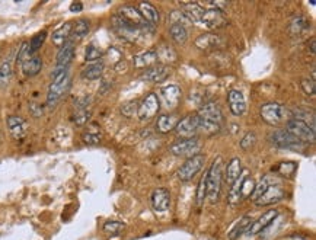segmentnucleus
Here are the masks:
<instances>
[{"label": "nucleus", "instance_id": "1", "mask_svg": "<svg viewBox=\"0 0 316 240\" xmlns=\"http://www.w3.org/2000/svg\"><path fill=\"white\" fill-rule=\"evenodd\" d=\"M286 198V191L281 182L277 179V175H265L255 183L252 199L258 207H267L280 202Z\"/></svg>", "mask_w": 316, "mask_h": 240}, {"label": "nucleus", "instance_id": "2", "mask_svg": "<svg viewBox=\"0 0 316 240\" xmlns=\"http://www.w3.org/2000/svg\"><path fill=\"white\" fill-rule=\"evenodd\" d=\"M223 183V159L222 156H217L210 169L207 170V198L211 204H216L219 201L220 191Z\"/></svg>", "mask_w": 316, "mask_h": 240}, {"label": "nucleus", "instance_id": "3", "mask_svg": "<svg viewBox=\"0 0 316 240\" xmlns=\"http://www.w3.org/2000/svg\"><path fill=\"white\" fill-rule=\"evenodd\" d=\"M72 85V77L69 70H66L64 73L57 76L56 79H53L50 88H48V93H47V105L50 108H54L61 101V98L69 92Z\"/></svg>", "mask_w": 316, "mask_h": 240}, {"label": "nucleus", "instance_id": "4", "mask_svg": "<svg viewBox=\"0 0 316 240\" xmlns=\"http://www.w3.org/2000/svg\"><path fill=\"white\" fill-rule=\"evenodd\" d=\"M259 115H261L262 121H265L268 125H272V127H277L291 118V114L286 106L277 104V102L264 104L259 109Z\"/></svg>", "mask_w": 316, "mask_h": 240}, {"label": "nucleus", "instance_id": "5", "mask_svg": "<svg viewBox=\"0 0 316 240\" xmlns=\"http://www.w3.org/2000/svg\"><path fill=\"white\" fill-rule=\"evenodd\" d=\"M169 151L174 154V156H178V157H193V156H197V154H201V143L198 141V138H181L178 141H175L171 147H169Z\"/></svg>", "mask_w": 316, "mask_h": 240}, {"label": "nucleus", "instance_id": "6", "mask_svg": "<svg viewBox=\"0 0 316 240\" xmlns=\"http://www.w3.org/2000/svg\"><path fill=\"white\" fill-rule=\"evenodd\" d=\"M271 144H274L278 149H286V150H299L304 146L300 140H297L294 135H291L287 130H275L270 134Z\"/></svg>", "mask_w": 316, "mask_h": 240}, {"label": "nucleus", "instance_id": "7", "mask_svg": "<svg viewBox=\"0 0 316 240\" xmlns=\"http://www.w3.org/2000/svg\"><path fill=\"white\" fill-rule=\"evenodd\" d=\"M204 162H206V157L203 154H197V156L187 159L185 163H182V166L177 172L178 179L182 180V182H188V180L194 179L197 173L203 169Z\"/></svg>", "mask_w": 316, "mask_h": 240}, {"label": "nucleus", "instance_id": "8", "mask_svg": "<svg viewBox=\"0 0 316 240\" xmlns=\"http://www.w3.org/2000/svg\"><path fill=\"white\" fill-rule=\"evenodd\" d=\"M286 130L291 135H294L297 140H300L301 143H304V144L315 143V130H312L303 121L296 120V118H290L286 122Z\"/></svg>", "mask_w": 316, "mask_h": 240}, {"label": "nucleus", "instance_id": "9", "mask_svg": "<svg viewBox=\"0 0 316 240\" xmlns=\"http://www.w3.org/2000/svg\"><path fill=\"white\" fill-rule=\"evenodd\" d=\"M161 109V102L156 93H149L143 98L140 105L137 108V117L140 121H150Z\"/></svg>", "mask_w": 316, "mask_h": 240}, {"label": "nucleus", "instance_id": "10", "mask_svg": "<svg viewBox=\"0 0 316 240\" xmlns=\"http://www.w3.org/2000/svg\"><path fill=\"white\" fill-rule=\"evenodd\" d=\"M278 214H280L278 210L265 211L262 215L258 217V220L251 223V225H249L248 230H246V234H248V236H256V234L262 233L268 225L272 224V221L278 217Z\"/></svg>", "mask_w": 316, "mask_h": 240}, {"label": "nucleus", "instance_id": "11", "mask_svg": "<svg viewBox=\"0 0 316 240\" xmlns=\"http://www.w3.org/2000/svg\"><path fill=\"white\" fill-rule=\"evenodd\" d=\"M157 98H159V102H162L166 109H175L180 105L182 90L177 85H169L161 90V95Z\"/></svg>", "mask_w": 316, "mask_h": 240}, {"label": "nucleus", "instance_id": "12", "mask_svg": "<svg viewBox=\"0 0 316 240\" xmlns=\"http://www.w3.org/2000/svg\"><path fill=\"white\" fill-rule=\"evenodd\" d=\"M174 131L181 138H196L197 134H198L196 115H188V117L178 121V124H177Z\"/></svg>", "mask_w": 316, "mask_h": 240}, {"label": "nucleus", "instance_id": "13", "mask_svg": "<svg viewBox=\"0 0 316 240\" xmlns=\"http://www.w3.org/2000/svg\"><path fill=\"white\" fill-rule=\"evenodd\" d=\"M204 27H207L209 30H219L227 25V18L223 12L216 11V9H206L204 15L201 18V22Z\"/></svg>", "mask_w": 316, "mask_h": 240}, {"label": "nucleus", "instance_id": "14", "mask_svg": "<svg viewBox=\"0 0 316 240\" xmlns=\"http://www.w3.org/2000/svg\"><path fill=\"white\" fill-rule=\"evenodd\" d=\"M151 208L156 212H166L171 207V194L166 188H156L150 195Z\"/></svg>", "mask_w": 316, "mask_h": 240}, {"label": "nucleus", "instance_id": "15", "mask_svg": "<svg viewBox=\"0 0 316 240\" xmlns=\"http://www.w3.org/2000/svg\"><path fill=\"white\" fill-rule=\"evenodd\" d=\"M227 105L233 115L241 117L246 111V101L241 90L230 89L227 92Z\"/></svg>", "mask_w": 316, "mask_h": 240}, {"label": "nucleus", "instance_id": "16", "mask_svg": "<svg viewBox=\"0 0 316 240\" xmlns=\"http://www.w3.org/2000/svg\"><path fill=\"white\" fill-rule=\"evenodd\" d=\"M201 120L209 121L213 124H222L223 121V112L220 109V106L217 105L216 102H207L200 108L198 114H197Z\"/></svg>", "mask_w": 316, "mask_h": 240}, {"label": "nucleus", "instance_id": "17", "mask_svg": "<svg viewBox=\"0 0 316 240\" xmlns=\"http://www.w3.org/2000/svg\"><path fill=\"white\" fill-rule=\"evenodd\" d=\"M6 125H8V130H9L11 135L15 140H22L25 135L28 134V122L24 120L22 117H19V115L8 117Z\"/></svg>", "mask_w": 316, "mask_h": 240}, {"label": "nucleus", "instance_id": "18", "mask_svg": "<svg viewBox=\"0 0 316 240\" xmlns=\"http://www.w3.org/2000/svg\"><path fill=\"white\" fill-rule=\"evenodd\" d=\"M73 57H75V41L69 40L66 44L59 48V53L56 56V67L69 69Z\"/></svg>", "mask_w": 316, "mask_h": 240}, {"label": "nucleus", "instance_id": "19", "mask_svg": "<svg viewBox=\"0 0 316 240\" xmlns=\"http://www.w3.org/2000/svg\"><path fill=\"white\" fill-rule=\"evenodd\" d=\"M169 75H171V67H168L165 64H157V66L149 67V69L141 75V80L150 82V83H161V82H164Z\"/></svg>", "mask_w": 316, "mask_h": 240}, {"label": "nucleus", "instance_id": "20", "mask_svg": "<svg viewBox=\"0 0 316 240\" xmlns=\"http://www.w3.org/2000/svg\"><path fill=\"white\" fill-rule=\"evenodd\" d=\"M180 8L181 14L185 16V19L188 22H194V24H200L201 18L206 12V9L198 3H181Z\"/></svg>", "mask_w": 316, "mask_h": 240}, {"label": "nucleus", "instance_id": "21", "mask_svg": "<svg viewBox=\"0 0 316 240\" xmlns=\"http://www.w3.org/2000/svg\"><path fill=\"white\" fill-rule=\"evenodd\" d=\"M242 172H243V169H242V162L239 157H233V159H230V162L227 163L226 166V170H225V175H223V178H225L226 183L229 185V188L236 182V180L239 179V176L242 175Z\"/></svg>", "mask_w": 316, "mask_h": 240}, {"label": "nucleus", "instance_id": "22", "mask_svg": "<svg viewBox=\"0 0 316 240\" xmlns=\"http://www.w3.org/2000/svg\"><path fill=\"white\" fill-rule=\"evenodd\" d=\"M88 98H80L75 102V114H73V121L76 125H85L90 118V112L88 109Z\"/></svg>", "mask_w": 316, "mask_h": 240}, {"label": "nucleus", "instance_id": "23", "mask_svg": "<svg viewBox=\"0 0 316 240\" xmlns=\"http://www.w3.org/2000/svg\"><path fill=\"white\" fill-rule=\"evenodd\" d=\"M141 18L149 22L150 25H159V21H161V16H159V11L151 5V3H147V2H143V3H138V9Z\"/></svg>", "mask_w": 316, "mask_h": 240}, {"label": "nucleus", "instance_id": "24", "mask_svg": "<svg viewBox=\"0 0 316 240\" xmlns=\"http://www.w3.org/2000/svg\"><path fill=\"white\" fill-rule=\"evenodd\" d=\"M21 66H22V73L24 75L27 76V77H34V76H37L41 72V69H43V60H41V57L38 54H32Z\"/></svg>", "mask_w": 316, "mask_h": 240}, {"label": "nucleus", "instance_id": "25", "mask_svg": "<svg viewBox=\"0 0 316 240\" xmlns=\"http://www.w3.org/2000/svg\"><path fill=\"white\" fill-rule=\"evenodd\" d=\"M72 31H73V24H72V22H66V24H63L60 28H57V30L53 32V35H51L53 44L60 48L61 45H64L67 41H69V40H70V37H72Z\"/></svg>", "mask_w": 316, "mask_h": 240}, {"label": "nucleus", "instance_id": "26", "mask_svg": "<svg viewBox=\"0 0 316 240\" xmlns=\"http://www.w3.org/2000/svg\"><path fill=\"white\" fill-rule=\"evenodd\" d=\"M178 115H175V114H171V115H161L159 118H157V122H156V130L161 133V134H168V133H171V131H174L175 130V127H177V124H178Z\"/></svg>", "mask_w": 316, "mask_h": 240}, {"label": "nucleus", "instance_id": "27", "mask_svg": "<svg viewBox=\"0 0 316 240\" xmlns=\"http://www.w3.org/2000/svg\"><path fill=\"white\" fill-rule=\"evenodd\" d=\"M222 38L216 34H203L196 40V45L201 50H210L222 45Z\"/></svg>", "mask_w": 316, "mask_h": 240}, {"label": "nucleus", "instance_id": "28", "mask_svg": "<svg viewBox=\"0 0 316 240\" xmlns=\"http://www.w3.org/2000/svg\"><path fill=\"white\" fill-rule=\"evenodd\" d=\"M104 63L102 61H95V63H89L86 67L82 69V77L86 80H96L101 76L104 75Z\"/></svg>", "mask_w": 316, "mask_h": 240}, {"label": "nucleus", "instance_id": "29", "mask_svg": "<svg viewBox=\"0 0 316 240\" xmlns=\"http://www.w3.org/2000/svg\"><path fill=\"white\" fill-rule=\"evenodd\" d=\"M254 220L251 215H243L241 220L236 224L232 227V230L229 231V240H238L243 233H246L248 227L251 225Z\"/></svg>", "mask_w": 316, "mask_h": 240}, {"label": "nucleus", "instance_id": "30", "mask_svg": "<svg viewBox=\"0 0 316 240\" xmlns=\"http://www.w3.org/2000/svg\"><path fill=\"white\" fill-rule=\"evenodd\" d=\"M14 76V66H12V60L6 59L0 64V89H6L12 80Z\"/></svg>", "mask_w": 316, "mask_h": 240}, {"label": "nucleus", "instance_id": "31", "mask_svg": "<svg viewBox=\"0 0 316 240\" xmlns=\"http://www.w3.org/2000/svg\"><path fill=\"white\" fill-rule=\"evenodd\" d=\"M157 59H159V54H157L156 51H146V53H141V54L135 56L134 66L137 69L150 67V66L157 63Z\"/></svg>", "mask_w": 316, "mask_h": 240}, {"label": "nucleus", "instance_id": "32", "mask_svg": "<svg viewBox=\"0 0 316 240\" xmlns=\"http://www.w3.org/2000/svg\"><path fill=\"white\" fill-rule=\"evenodd\" d=\"M169 34L177 44H185L188 40V31L185 28V25H181V24H172L169 27Z\"/></svg>", "mask_w": 316, "mask_h": 240}, {"label": "nucleus", "instance_id": "33", "mask_svg": "<svg viewBox=\"0 0 316 240\" xmlns=\"http://www.w3.org/2000/svg\"><path fill=\"white\" fill-rule=\"evenodd\" d=\"M90 30L89 19H79L76 24H73V31H72V38L75 40H83Z\"/></svg>", "mask_w": 316, "mask_h": 240}, {"label": "nucleus", "instance_id": "34", "mask_svg": "<svg viewBox=\"0 0 316 240\" xmlns=\"http://www.w3.org/2000/svg\"><path fill=\"white\" fill-rule=\"evenodd\" d=\"M291 112H293V114H291V118L303 121V122L307 124L312 130H315V114H313V112H309L307 109H303V108L293 109Z\"/></svg>", "mask_w": 316, "mask_h": 240}, {"label": "nucleus", "instance_id": "35", "mask_svg": "<svg viewBox=\"0 0 316 240\" xmlns=\"http://www.w3.org/2000/svg\"><path fill=\"white\" fill-rule=\"evenodd\" d=\"M207 198V172L203 175V178L200 179L198 188H197L196 204L197 207H201L204 204V199Z\"/></svg>", "mask_w": 316, "mask_h": 240}, {"label": "nucleus", "instance_id": "36", "mask_svg": "<svg viewBox=\"0 0 316 240\" xmlns=\"http://www.w3.org/2000/svg\"><path fill=\"white\" fill-rule=\"evenodd\" d=\"M47 35H48L47 31H41V32H38L37 35H34V37L31 38V41L28 43V44H30L31 54H35V53L43 47L44 41L47 40Z\"/></svg>", "mask_w": 316, "mask_h": 240}, {"label": "nucleus", "instance_id": "37", "mask_svg": "<svg viewBox=\"0 0 316 240\" xmlns=\"http://www.w3.org/2000/svg\"><path fill=\"white\" fill-rule=\"evenodd\" d=\"M307 21L303 18V16H297V18H294L293 21H291V24H290V32L293 34V35H299L301 34L304 30H307Z\"/></svg>", "mask_w": 316, "mask_h": 240}, {"label": "nucleus", "instance_id": "38", "mask_svg": "<svg viewBox=\"0 0 316 240\" xmlns=\"http://www.w3.org/2000/svg\"><path fill=\"white\" fill-rule=\"evenodd\" d=\"M102 57V51L96 47V45L90 44L85 50V60L88 63H95V61H101Z\"/></svg>", "mask_w": 316, "mask_h": 240}, {"label": "nucleus", "instance_id": "39", "mask_svg": "<svg viewBox=\"0 0 316 240\" xmlns=\"http://www.w3.org/2000/svg\"><path fill=\"white\" fill-rule=\"evenodd\" d=\"M296 167L297 166H296V163H293V162H283V163H280L277 167H274L272 170L275 173H278L280 176H291L294 173Z\"/></svg>", "mask_w": 316, "mask_h": 240}, {"label": "nucleus", "instance_id": "40", "mask_svg": "<svg viewBox=\"0 0 316 240\" xmlns=\"http://www.w3.org/2000/svg\"><path fill=\"white\" fill-rule=\"evenodd\" d=\"M124 228H125V224L121 223V221H115V220H109V221H106L104 224V231L108 233V234H112V236L120 234Z\"/></svg>", "mask_w": 316, "mask_h": 240}, {"label": "nucleus", "instance_id": "41", "mask_svg": "<svg viewBox=\"0 0 316 240\" xmlns=\"http://www.w3.org/2000/svg\"><path fill=\"white\" fill-rule=\"evenodd\" d=\"M32 54H31L30 51V44L28 43H24V44L19 47V51H18V56H16V61L19 63V64H22L24 61L27 60L28 57H31Z\"/></svg>", "mask_w": 316, "mask_h": 240}, {"label": "nucleus", "instance_id": "42", "mask_svg": "<svg viewBox=\"0 0 316 240\" xmlns=\"http://www.w3.org/2000/svg\"><path fill=\"white\" fill-rule=\"evenodd\" d=\"M82 140H83V143H86V144H98L99 141H101V134L98 133V131H86L85 134L82 135Z\"/></svg>", "mask_w": 316, "mask_h": 240}, {"label": "nucleus", "instance_id": "43", "mask_svg": "<svg viewBox=\"0 0 316 240\" xmlns=\"http://www.w3.org/2000/svg\"><path fill=\"white\" fill-rule=\"evenodd\" d=\"M256 141V135L255 133H248L245 134V137L241 140V147L242 150H249Z\"/></svg>", "mask_w": 316, "mask_h": 240}, {"label": "nucleus", "instance_id": "44", "mask_svg": "<svg viewBox=\"0 0 316 240\" xmlns=\"http://www.w3.org/2000/svg\"><path fill=\"white\" fill-rule=\"evenodd\" d=\"M301 88H303L306 95H309V96H313V95H315V82H313V80L303 79V80H301Z\"/></svg>", "mask_w": 316, "mask_h": 240}, {"label": "nucleus", "instance_id": "45", "mask_svg": "<svg viewBox=\"0 0 316 240\" xmlns=\"http://www.w3.org/2000/svg\"><path fill=\"white\" fill-rule=\"evenodd\" d=\"M137 102H127L124 105L121 106V112L125 115V117H133L135 112V108H137Z\"/></svg>", "mask_w": 316, "mask_h": 240}, {"label": "nucleus", "instance_id": "46", "mask_svg": "<svg viewBox=\"0 0 316 240\" xmlns=\"http://www.w3.org/2000/svg\"><path fill=\"white\" fill-rule=\"evenodd\" d=\"M30 112L32 117L38 118V117L43 115V106L40 104H30Z\"/></svg>", "mask_w": 316, "mask_h": 240}, {"label": "nucleus", "instance_id": "47", "mask_svg": "<svg viewBox=\"0 0 316 240\" xmlns=\"http://www.w3.org/2000/svg\"><path fill=\"white\" fill-rule=\"evenodd\" d=\"M82 9H83V5L82 3H79V2H75V3H72L70 5V12H82Z\"/></svg>", "mask_w": 316, "mask_h": 240}, {"label": "nucleus", "instance_id": "48", "mask_svg": "<svg viewBox=\"0 0 316 240\" xmlns=\"http://www.w3.org/2000/svg\"><path fill=\"white\" fill-rule=\"evenodd\" d=\"M281 240H306L303 236H299V234H291V236H287V237H283Z\"/></svg>", "mask_w": 316, "mask_h": 240}, {"label": "nucleus", "instance_id": "49", "mask_svg": "<svg viewBox=\"0 0 316 240\" xmlns=\"http://www.w3.org/2000/svg\"><path fill=\"white\" fill-rule=\"evenodd\" d=\"M315 37H312V38H310V41H309V48H310V53H312V56H313V54H315Z\"/></svg>", "mask_w": 316, "mask_h": 240}]
</instances>
